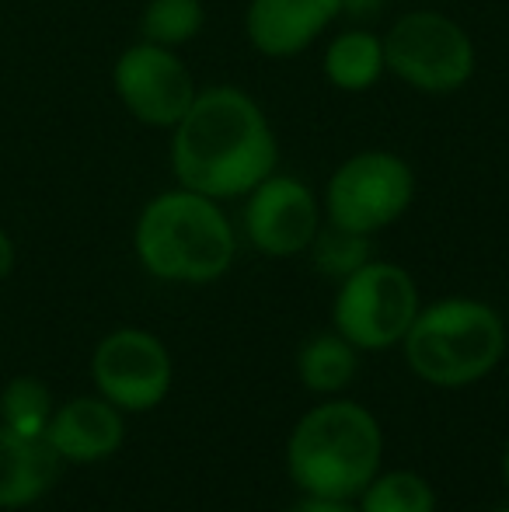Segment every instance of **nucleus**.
I'll list each match as a JSON object with an SVG mask.
<instances>
[{
    "label": "nucleus",
    "instance_id": "nucleus-1",
    "mask_svg": "<svg viewBox=\"0 0 509 512\" xmlns=\"http://www.w3.org/2000/svg\"><path fill=\"white\" fill-rule=\"evenodd\" d=\"M171 171L185 189L217 203L245 199L279 168V140L265 108L234 84L199 88L196 102L171 129Z\"/></svg>",
    "mask_w": 509,
    "mask_h": 512
},
{
    "label": "nucleus",
    "instance_id": "nucleus-2",
    "mask_svg": "<svg viewBox=\"0 0 509 512\" xmlns=\"http://www.w3.org/2000/svg\"><path fill=\"white\" fill-rule=\"evenodd\" d=\"M133 251L143 272L161 283L206 286L231 272L238 237L217 199L175 185L168 192H157L140 209L133 227Z\"/></svg>",
    "mask_w": 509,
    "mask_h": 512
},
{
    "label": "nucleus",
    "instance_id": "nucleus-3",
    "mask_svg": "<svg viewBox=\"0 0 509 512\" xmlns=\"http://www.w3.org/2000/svg\"><path fill=\"white\" fill-rule=\"evenodd\" d=\"M381 457V422L346 398L311 408L286 443V471L304 495L360 499L381 471Z\"/></svg>",
    "mask_w": 509,
    "mask_h": 512
},
{
    "label": "nucleus",
    "instance_id": "nucleus-4",
    "mask_svg": "<svg viewBox=\"0 0 509 512\" xmlns=\"http://www.w3.org/2000/svg\"><path fill=\"white\" fill-rule=\"evenodd\" d=\"M401 349L415 377L457 391L485 380L499 366L506 352V321L482 300L447 297L415 314Z\"/></svg>",
    "mask_w": 509,
    "mask_h": 512
},
{
    "label": "nucleus",
    "instance_id": "nucleus-5",
    "mask_svg": "<svg viewBox=\"0 0 509 512\" xmlns=\"http://www.w3.org/2000/svg\"><path fill=\"white\" fill-rule=\"evenodd\" d=\"M387 74L429 98L457 95L478 70V49L468 28L433 7H412L384 32Z\"/></svg>",
    "mask_w": 509,
    "mask_h": 512
},
{
    "label": "nucleus",
    "instance_id": "nucleus-6",
    "mask_svg": "<svg viewBox=\"0 0 509 512\" xmlns=\"http://www.w3.org/2000/svg\"><path fill=\"white\" fill-rule=\"evenodd\" d=\"M415 199V171L394 150H360L328 175L321 209L335 227L381 234L408 213Z\"/></svg>",
    "mask_w": 509,
    "mask_h": 512
},
{
    "label": "nucleus",
    "instance_id": "nucleus-7",
    "mask_svg": "<svg viewBox=\"0 0 509 512\" xmlns=\"http://www.w3.org/2000/svg\"><path fill=\"white\" fill-rule=\"evenodd\" d=\"M419 310V286L408 269L370 258L339 283L332 324L356 352H384L401 345Z\"/></svg>",
    "mask_w": 509,
    "mask_h": 512
},
{
    "label": "nucleus",
    "instance_id": "nucleus-8",
    "mask_svg": "<svg viewBox=\"0 0 509 512\" xmlns=\"http://www.w3.org/2000/svg\"><path fill=\"white\" fill-rule=\"evenodd\" d=\"M112 91L140 126L175 129L199 95V84L178 49L133 42L112 63Z\"/></svg>",
    "mask_w": 509,
    "mask_h": 512
},
{
    "label": "nucleus",
    "instance_id": "nucleus-9",
    "mask_svg": "<svg viewBox=\"0 0 509 512\" xmlns=\"http://www.w3.org/2000/svg\"><path fill=\"white\" fill-rule=\"evenodd\" d=\"M91 377L105 401H112L119 411H150L157 408L171 391L175 366L171 352L157 335L143 328H119L98 342L91 356Z\"/></svg>",
    "mask_w": 509,
    "mask_h": 512
},
{
    "label": "nucleus",
    "instance_id": "nucleus-10",
    "mask_svg": "<svg viewBox=\"0 0 509 512\" xmlns=\"http://www.w3.org/2000/svg\"><path fill=\"white\" fill-rule=\"evenodd\" d=\"M325 223L314 189L297 175L272 171L245 196V234L255 251L269 258L307 255Z\"/></svg>",
    "mask_w": 509,
    "mask_h": 512
},
{
    "label": "nucleus",
    "instance_id": "nucleus-11",
    "mask_svg": "<svg viewBox=\"0 0 509 512\" xmlns=\"http://www.w3.org/2000/svg\"><path fill=\"white\" fill-rule=\"evenodd\" d=\"M342 21V0H248L245 39L258 56H300Z\"/></svg>",
    "mask_w": 509,
    "mask_h": 512
},
{
    "label": "nucleus",
    "instance_id": "nucleus-12",
    "mask_svg": "<svg viewBox=\"0 0 509 512\" xmlns=\"http://www.w3.org/2000/svg\"><path fill=\"white\" fill-rule=\"evenodd\" d=\"M46 439L60 453L63 464H98L123 446V411L112 401H105L102 394L98 398H74L67 405L53 408Z\"/></svg>",
    "mask_w": 509,
    "mask_h": 512
},
{
    "label": "nucleus",
    "instance_id": "nucleus-13",
    "mask_svg": "<svg viewBox=\"0 0 509 512\" xmlns=\"http://www.w3.org/2000/svg\"><path fill=\"white\" fill-rule=\"evenodd\" d=\"M63 460L46 436H21L0 425V509H25L60 481Z\"/></svg>",
    "mask_w": 509,
    "mask_h": 512
},
{
    "label": "nucleus",
    "instance_id": "nucleus-14",
    "mask_svg": "<svg viewBox=\"0 0 509 512\" xmlns=\"http://www.w3.org/2000/svg\"><path fill=\"white\" fill-rule=\"evenodd\" d=\"M321 70L332 88L346 91V95H367L387 74L384 35L370 32L367 25L342 28L328 39L325 53H321Z\"/></svg>",
    "mask_w": 509,
    "mask_h": 512
},
{
    "label": "nucleus",
    "instance_id": "nucleus-15",
    "mask_svg": "<svg viewBox=\"0 0 509 512\" xmlns=\"http://www.w3.org/2000/svg\"><path fill=\"white\" fill-rule=\"evenodd\" d=\"M356 349L339 335H314L300 345L297 352V373L311 394H339L353 384L356 377Z\"/></svg>",
    "mask_w": 509,
    "mask_h": 512
},
{
    "label": "nucleus",
    "instance_id": "nucleus-16",
    "mask_svg": "<svg viewBox=\"0 0 509 512\" xmlns=\"http://www.w3.org/2000/svg\"><path fill=\"white\" fill-rule=\"evenodd\" d=\"M206 25L203 0H147L140 14V39L154 46L182 49L199 39Z\"/></svg>",
    "mask_w": 509,
    "mask_h": 512
},
{
    "label": "nucleus",
    "instance_id": "nucleus-17",
    "mask_svg": "<svg viewBox=\"0 0 509 512\" xmlns=\"http://www.w3.org/2000/svg\"><path fill=\"white\" fill-rule=\"evenodd\" d=\"M360 512H436V492L415 471H387L370 481L356 499Z\"/></svg>",
    "mask_w": 509,
    "mask_h": 512
},
{
    "label": "nucleus",
    "instance_id": "nucleus-18",
    "mask_svg": "<svg viewBox=\"0 0 509 512\" xmlns=\"http://www.w3.org/2000/svg\"><path fill=\"white\" fill-rule=\"evenodd\" d=\"M53 408V391L39 377H14L0 391V425L21 436H46Z\"/></svg>",
    "mask_w": 509,
    "mask_h": 512
},
{
    "label": "nucleus",
    "instance_id": "nucleus-19",
    "mask_svg": "<svg viewBox=\"0 0 509 512\" xmlns=\"http://www.w3.org/2000/svg\"><path fill=\"white\" fill-rule=\"evenodd\" d=\"M307 255H311L314 269H318L321 276L335 279V283H342L346 276H353L356 269H363V265L374 258L370 255V237L367 234L335 227V223H328V220L321 223L318 237L311 241Z\"/></svg>",
    "mask_w": 509,
    "mask_h": 512
},
{
    "label": "nucleus",
    "instance_id": "nucleus-20",
    "mask_svg": "<svg viewBox=\"0 0 509 512\" xmlns=\"http://www.w3.org/2000/svg\"><path fill=\"white\" fill-rule=\"evenodd\" d=\"M290 512H360L356 499H332V495H304Z\"/></svg>",
    "mask_w": 509,
    "mask_h": 512
},
{
    "label": "nucleus",
    "instance_id": "nucleus-21",
    "mask_svg": "<svg viewBox=\"0 0 509 512\" xmlns=\"http://www.w3.org/2000/svg\"><path fill=\"white\" fill-rule=\"evenodd\" d=\"M387 0H342V18H349L353 25H367V21L381 18Z\"/></svg>",
    "mask_w": 509,
    "mask_h": 512
},
{
    "label": "nucleus",
    "instance_id": "nucleus-22",
    "mask_svg": "<svg viewBox=\"0 0 509 512\" xmlns=\"http://www.w3.org/2000/svg\"><path fill=\"white\" fill-rule=\"evenodd\" d=\"M14 272V241L7 237V230L0 227V283Z\"/></svg>",
    "mask_w": 509,
    "mask_h": 512
},
{
    "label": "nucleus",
    "instance_id": "nucleus-23",
    "mask_svg": "<svg viewBox=\"0 0 509 512\" xmlns=\"http://www.w3.org/2000/svg\"><path fill=\"white\" fill-rule=\"evenodd\" d=\"M503 481H506V492H509V443H506V453H503Z\"/></svg>",
    "mask_w": 509,
    "mask_h": 512
},
{
    "label": "nucleus",
    "instance_id": "nucleus-24",
    "mask_svg": "<svg viewBox=\"0 0 509 512\" xmlns=\"http://www.w3.org/2000/svg\"><path fill=\"white\" fill-rule=\"evenodd\" d=\"M496 512H509V502H506V506H499Z\"/></svg>",
    "mask_w": 509,
    "mask_h": 512
}]
</instances>
